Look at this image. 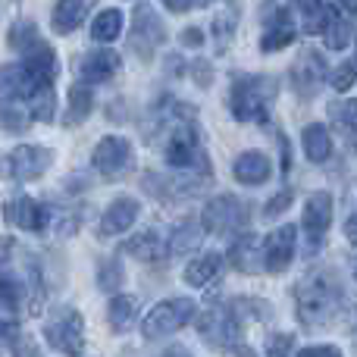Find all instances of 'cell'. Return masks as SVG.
<instances>
[{
	"label": "cell",
	"instance_id": "cell-1",
	"mask_svg": "<svg viewBox=\"0 0 357 357\" xmlns=\"http://www.w3.org/2000/svg\"><path fill=\"white\" fill-rule=\"evenodd\" d=\"M342 298H345V289H342L329 273H307V276L295 285L298 320H301L307 329L329 326V323L345 310Z\"/></svg>",
	"mask_w": 357,
	"mask_h": 357
},
{
	"label": "cell",
	"instance_id": "cell-2",
	"mask_svg": "<svg viewBox=\"0 0 357 357\" xmlns=\"http://www.w3.org/2000/svg\"><path fill=\"white\" fill-rule=\"evenodd\" d=\"M279 94V85L273 75H241L232 82L229 91V110L238 123H266L270 107Z\"/></svg>",
	"mask_w": 357,
	"mask_h": 357
},
{
	"label": "cell",
	"instance_id": "cell-3",
	"mask_svg": "<svg viewBox=\"0 0 357 357\" xmlns=\"http://www.w3.org/2000/svg\"><path fill=\"white\" fill-rule=\"evenodd\" d=\"M248 220H251V210H248L245 201H238L235 195H220L213 197V201L204 207L201 213V229L204 235H220V238H226V235H241L248 226Z\"/></svg>",
	"mask_w": 357,
	"mask_h": 357
},
{
	"label": "cell",
	"instance_id": "cell-4",
	"mask_svg": "<svg viewBox=\"0 0 357 357\" xmlns=\"http://www.w3.org/2000/svg\"><path fill=\"white\" fill-rule=\"evenodd\" d=\"M197 335L207 342L210 348H235L241 335V323L232 304H210L201 317H197Z\"/></svg>",
	"mask_w": 357,
	"mask_h": 357
},
{
	"label": "cell",
	"instance_id": "cell-5",
	"mask_svg": "<svg viewBox=\"0 0 357 357\" xmlns=\"http://www.w3.org/2000/svg\"><path fill=\"white\" fill-rule=\"evenodd\" d=\"M163 41H167V25L157 16V10L151 3H135V10H132L129 47L148 63V60H154V50L163 47Z\"/></svg>",
	"mask_w": 357,
	"mask_h": 357
},
{
	"label": "cell",
	"instance_id": "cell-6",
	"mask_svg": "<svg viewBox=\"0 0 357 357\" xmlns=\"http://www.w3.org/2000/svg\"><path fill=\"white\" fill-rule=\"evenodd\" d=\"M191 317H195V301H188V298H169V301H160L151 307V314L142 320V335L151 342L167 339V335L178 333Z\"/></svg>",
	"mask_w": 357,
	"mask_h": 357
},
{
	"label": "cell",
	"instance_id": "cell-7",
	"mask_svg": "<svg viewBox=\"0 0 357 357\" xmlns=\"http://www.w3.org/2000/svg\"><path fill=\"white\" fill-rule=\"evenodd\" d=\"M44 335H47V342L56 351H63L69 357H82V351H85V320H82V314L73 307L60 310V314L44 326Z\"/></svg>",
	"mask_w": 357,
	"mask_h": 357
},
{
	"label": "cell",
	"instance_id": "cell-8",
	"mask_svg": "<svg viewBox=\"0 0 357 357\" xmlns=\"http://www.w3.org/2000/svg\"><path fill=\"white\" fill-rule=\"evenodd\" d=\"M163 154H167V163L173 169H188V167H195V163L207 160L201 144H197V129L191 126V119H176V123L169 126V138H167Z\"/></svg>",
	"mask_w": 357,
	"mask_h": 357
},
{
	"label": "cell",
	"instance_id": "cell-9",
	"mask_svg": "<svg viewBox=\"0 0 357 357\" xmlns=\"http://www.w3.org/2000/svg\"><path fill=\"white\" fill-rule=\"evenodd\" d=\"M91 167L104 178H123V173L132 167V144L123 135H107L98 142L91 154Z\"/></svg>",
	"mask_w": 357,
	"mask_h": 357
},
{
	"label": "cell",
	"instance_id": "cell-10",
	"mask_svg": "<svg viewBox=\"0 0 357 357\" xmlns=\"http://www.w3.org/2000/svg\"><path fill=\"white\" fill-rule=\"evenodd\" d=\"M326 75H329V66H326V60H323V54H317V50H301V56H298L295 66H291V88L298 91V98L310 100L323 88Z\"/></svg>",
	"mask_w": 357,
	"mask_h": 357
},
{
	"label": "cell",
	"instance_id": "cell-11",
	"mask_svg": "<svg viewBox=\"0 0 357 357\" xmlns=\"http://www.w3.org/2000/svg\"><path fill=\"white\" fill-rule=\"evenodd\" d=\"M295 241H298V229L295 226H279L266 235L264 241V270L266 273H282L291 266L295 260Z\"/></svg>",
	"mask_w": 357,
	"mask_h": 357
},
{
	"label": "cell",
	"instance_id": "cell-12",
	"mask_svg": "<svg viewBox=\"0 0 357 357\" xmlns=\"http://www.w3.org/2000/svg\"><path fill=\"white\" fill-rule=\"evenodd\" d=\"M3 220L10 222V226L25 229V232H44V229L50 226V210L44 207V204L31 201V197L19 195L3 204Z\"/></svg>",
	"mask_w": 357,
	"mask_h": 357
},
{
	"label": "cell",
	"instance_id": "cell-13",
	"mask_svg": "<svg viewBox=\"0 0 357 357\" xmlns=\"http://www.w3.org/2000/svg\"><path fill=\"white\" fill-rule=\"evenodd\" d=\"M50 163H54V151L38 148V144H22V148H16L6 157V169H10V176L19 178V182L38 178Z\"/></svg>",
	"mask_w": 357,
	"mask_h": 357
},
{
	"label": "cell",
	"instance_id": "cell-14",
	"mask_svg": "<svg viewBox=\"0 0 357 357\" xmlns=\"http://www.w3.org/2000/svg\"><path fill=\"white\" fill-rule=\"evenodd\" d=\"M329 222H333V195L329 191H317L304 204V220H301L310 248H317L323 241V235L329 232Z\"/></svg>",
	"mask_w": 357,
	"mask_h": 357
},
{
	"label": "cell",
	"instance_id": "cell-15",
	"mask_svg": "<svg viewBox=\"0 0 357 357\" xmlns=\"http://www.w3.org/2000/svg\"><path fill=\"white\" fill-rule=\"evenodd\" d=\"M22 73H25V82H29V94L35 91V88L54 85V75H56V54L50 50V44L38 41L35 47H31L29 54H25Z\"/></svg>",
	"mask_w": 357,
	"mask_h": 357
},
{
	"label": "cell",
	"instance_id": "cell-16",
	"mask_svg": "<svg viewBox=\"0 0 357 357\" xmlns=\"http://www.w3.org/2000/svg\"><path fill=\"white\" fill-rule=\"evenodd\" d=\"M229 264H232V270L245 273V276L264 273V241L251 232L238 235V238L229 245Z\"/></svg>",
	"mask_w": 357,
	"mask_h": 357
},
{
	"label": "cell",
	"instance_id": "cell-17",
	"mask_svg": "<svg viewBox=\"0 0 357 357\" xmlns=\"http://www.w3.org/2000/svg\"><path fill=\"white\" fill-rule=\"evenodd\" d=\"M138 213H142V204L135 197H116L100 216V235H119L126 229H132Z\"/></svg>",
	"mask_w": 357,
	"mask_h": 357
},
{
	"label": "cell",
	"instance_id": "cell-18",
	"mask_svg": "<svg viewBox=\"0 0 357 357\" xmlns=\"http://www.w3.org/2000/svg\"><path fill=\"white\" fill-rule=\"evenodd\" d=\"M119 66H123V60H119L116 50H91V54H85L79 60V75L82 82H107L113 79V75L119 73Z\"/></svg>",
	"mask_w": 357,
	"mask_h": 357
},
{
	"label": "cell",
	"instance_id": "cell-19",
	"mask_svg": "<svg viewBox=\"0 0 357 357\" xmlns=\"http://www.w3.org/2000/svg\"><path fill=\"white\" fill-rule=\"evenodd\" d=\"M295 41V19H291V6H279L273 13V22L266 29V35L260 38V50L264 54H276V50L289 47Z\"/></svg>",
	"mask_w": 357,
	"mask_h": 357
},
{
	"label": "cell",
	"instance_id": "cell-20",
	"mask_svg": "<svg viewBox=\"0 0 357 357\" xmlns=\"http://www.w3.org/2000/svg\"><path fill=\"white\" fill-rule=\"evenodd\" d=\"M232 173L241 185H264L270 178V160L260 151H245L241 157H235Z\"/></svg>",
	"mask_w": 357,
	"mask_h": 357
},
{
	"label": "cell",
	"instance_id": "cell-21",
	"mask_svg": "<svg viewBox=\"0 0 357 357\" xmlns=\"http://www.w3.org/2000/svg\"><path fill=\"white\" fill-rule=\"evenodd\" d=\"M201 241H204V229H201V222H195V220H182L178 226L169 232V238H167V251H169V257H185V254H191V251H197L201 248Z\"/></svg>",
	"mask_w": 357,
	"mask_h": 357
},
{
	"label": "cell",
	"instance_id": "cell-22",
	"mask_svg": "<svg viewBox=\"0 0 357 357\" xmlns=\"http://www.w3.org/2000/svg\"><path fill=\"white\" fill-rule=\"evenodd\" d=\"M301 144H304V154H307L310 163H326L329 157H333V135H329V129L323 123L304 126Z\"/></svg>",
	"mask_w": 357,
	"mask_h": 357
},
{
	"label": "cell",
	"instance_id": "cell-23",
	"mask_svg": "<svg viewBox=\"0 0 357 357\" xmlns=\"http://www.w3.org/2000/svg\"><path fill=\"white\" fill-rule=\"evenodd\" d=\"M123 251L132 254V257H138V260H144V264H157V260L167 257V241L148 229V232H142V235H132V238L123 245Z\"/></svg>",
	"mask_w": 357,
	"mask_h": 357
},
{
	"label": "cell",
	"instance_id": "cell-24",
	"mask_svg": "<svg viewBox=\"0 0 357 357\" xmlns=\"http://www.w3.org/2000/svg\"><path fill=\"white\" fill-rule=\"evenodd\" d=\"M220 266H222L220 254L195 257L188 266H185V285H191V289H204V285H210L216 276H220Z\"/></svg>",
	"mask_w": 357,
	"mask_h": 357
},
{
	"label": "cell",
	"instance_id": "cell-25",
	"mask_svg": "<svg viewBox=\"0 0 357 357\" xmlns=\"http://www.w3.org/2000/svg\"><path fill=\"white\" fill-rule=\"evenodd\" d=\"M123 10H116V6H107V10H100L98 16L91 19V38L100 44H110L116 41L119 35H123Z\"/></svg>",
	"mask_w": 357,
	"mask_h": 357
},
{
	"label": "cell",
	"instance_id": "cell-26",
	"mask_svg": "<svg viewBox=\"0 0 357 357\" xmlns=\"http://www.w3.org/2000/svg\"><path fill=\"white\" fill-rule=\"evenodd\" d=\"M326 44L333 50H345L348 44H351V38H354V25H351V19L342 13V6H329V22H326Z\"/></svg>",
	"mask_w": 357,
	"mask_h": 357
},
{
	"label": "cell",
	"instance_id": "cell-27",
	"mask_svg": "<svg viewBox=\"0 0 357 357\" xmlns=\"http://www.w3.org/2000/svg\"><path fill=\"white\" fill-rule=\"evenodd\" d=\"M94 110V94L88 85H73L69 88V100H66V126H79L91 116Z\"/></svg>",
	"mask_w": 357,
	"mask_h": 357
},
{
	"label": "cell",
	"instance_id": "cell-28",
	"mask_svg": "<svg viewBox=\"0 0 357 357\" xmlns=\"http://www.w3.org/2000/svg\"><path fill=\"white\" fill-rule=\"evenodd\" d=\"M88 6L82 3V0H63V3L54 6V31L56 35H69V31H75L82 25V19H85Z\"/></svg>",
	"mask_w": 357,
	"mask_h": 357
},
{
	"label": "cell",
	"instance_id": "cell-29",
	"mask_svg": "<svg viewBox=\"0 0 357 357\" xmlns=\"http://www.w3.org/2000/svg\"><path fill=\"white\" fill-rule=\"evenodd\" d=\"M135 314H138L135 295H113L110 307H107V320H110V326L116 329V333H126V329L132 326V320H135Z\"/></svg>",
	"mask_w": 357,
	"mask_h": 357
},
{
	"label": "cell",
	"instance_id": "cell-30",
	"mask_svg": "<svg viewBox=\"0 0 357 357\" xmlns=\"http://www.w3.org/2000/svg\"><path fill=\"white\" fill-rule=\"evenodd\" d=\"M22 94H29V82H25L22 66H10L0 73V100L6 107H13V100H19Z\"/></svg>",
	"mask_w": 357,
	"mask_h": 357
},
{
	"label": "cell",
	"instance_id": "cell-31",
	"mask_svg": "<svg viewBox=\"0 0 357 357\" xmlns=\"http://www.w3.org/2000/svg\"><path fill=\"white\" fill-rule=\"evenodd\" d=\"M29 110H31V119H38V123H50V119H54V110H56L54 85L35 88V91L29 94Z\"/></svg>",
	"mask_w": 357,
	"mask_h": 357
},
{
	"label": "cell",
	"instance_id": "cell-32",
	"mask_svg": "<svg viewBox=\"0 0 357 357\" xmlns=\"http://www.w3.org/2000/svg\"><path fill=\"white\" fill-rule=\"evenodd\" d=\"M298 13H301V25L307 35H317V31H326L329 22V6L317 3V0H307V3H298Z\"/></svg>",
	"mask_w": 357,
	"mask_h": 357
},
{
	"label": "cell",
	"instance_id": "cell-33",
	"mask_svg": "<svg viewBox=\"0 0 357 357\" xmlns=\"http://www.w3.org/2000/svg\"><path fill=\"white\" fill-rule=\"evenodd\" d=\"M329 116L335 119L345 135H351V142H357V100H333L329 104Z\"/></svg>",
	"mask_w": 357,
	"mask_h": 357
},
{
	"label": "cell",
	"instance_id": "cell-34",
	"mask_svg": "<svg viewBox=\"0 0 357 357\" xmlns=\"http://www.w3.org/2000/svg\"><path fill=\"white\" fill-rule=\"evenodd\" d=\"M123 264H119L116 257H110V260H104L100 264V270H98V285L104 291H110V295H116L119 291V285H123Z\"/></svg>",
	"mask_w": 357,
	"mask_h": 357
},
{
	"label": "cell",
	"instance_id": "cell-35",
	"mask_svg": "<svg viewBox=\"0 0 357 357\" xmlns=\"http://www.w3.org/2000/svg\"><path fill=\"white\" fill-rule=\"evenodd\" d=\"M10 44L16 50H22V54H29V50L38 44V29L31 22H16L10 31Z\"/></svg>",
	"mask_w": 357,
	"mask_h": 357
},
{
	"label": "cell",
	"instance_id": "cell-36",
	"mask_svg": "<svg viewBox=\"0 0 357 357\" xmlns=\"http://www.w3.org/2000/svg\"><path fill=\"white\" fill-rule=\"evenodd\" d=\"M354 82H357V63H351V60H345L342 66H335L333 75H329V85H333L339 94L351 91Z\"/></svg>",
	"mask_w": 357,
	"mask_h": 357
},
{
	"label": "cell",
	"instance_id": "cell-37",
	"mask_svg": "<svg viewBox=\"0 0 357 357\" xmlns=\"http://www.w3.org/2000/svg\"><path fill=\"white\" fill-rule=\"evenodd\" d=\"M232 35H235V10H226L213 19V41L220 44V54L226 50V44Z\"/></svg>",
	"mask_w": 357,
	"mask_h": 357
},
{
	"label": "cell",
	"instance_id": "cell-38",
	"mask_svg": "<svg viewBox=\"0 0 357 357\" xmlns=\"http://www.w3.org/2000/svg\"><path fill=\"white\" fill-rule=\"evenodd\" d=\"M266 357H295V339L285 333L270 335V342H266Z\"/></svg>",
	"mask_w": 357,
	"mask_h": 357
},
{
	"label": "cell",
	"instance_id": "cell-39",
	"mask_svg": "<svg viewBox=\"0 0 357 357\" xmlns=\"http://www.w3.org/2000/svg\"><path fill=\"white\" fill-rule=\"evenodd\" d=\"M289 207H291V191L285 188V191H279V195H273V201L264 207V216L266 220H276V216L282 213V210H289Z\"/></svg>",
	"mask_w": 357,
	"mask_h": 357
},
{
	"label": "cell",
	"instance_id": "cell-40",
	"mask_svg": "<svg viewBox=\"0 0 357 357\" xmlns=\"http://www.w3.org/2000/svg\"><path fill=\"white\" fill-rule=\"evenodd\" d=\"M0 126L10 129V132H22L25 129V116L22 113H16L13 107H3V110H0Z\"/></svg>",
	"mask_w": 357,
	"mask_h": 357
},
{
	"label": "cell",
	"instance_id": "cell-41",
	"mask_svg": "<svg viewBox=\"0 0 357 357\" xmlns=\"http://www.w3.org/2000/svg\"><path fill=\"white\" fill-rule=\"evenodd\" d=\"M191 75H195V82H197L201 88H207V85H210V75H213V69H210L207 60H195V63H191Z\"/></svg>",
	"mask_w": 357,
	"mask_h": 357
},
{
	"label": "cell",
	"instance_id": "cell-42",
	"mask_svg": "<svg viewBox=\"0 0 357 357\" xmlns=\"http://www.w3.org/2000/svg\"><path fill=\"white\" fill-rule=\"evenodd\" d=\"M13 357H41V351H38V345L31 339H19L13 345Z\"/></svg>",
	"mask_w": 357,
	"mask_h": 357
},
{
	"label": "cell",
	"instance_id": "cell-43",
	"mask_svg": "<svg viewBox=\"0 0 357 357\" xmlns=\"http://www.w3.org/2000/svg\"><path fill=\"white\" fill-rule=\"evenodd\" d=\"M301 357H342V351L335 345H310L301 351Z\"/></svg>",
	"mask_w": 357,
	"mask_h": 357
},
{
	"label": "cell",
	"instance_id": "cell-44",
	"mask_svg": "<svg viewBox=\"0 0 357 357\" xmlns=\"http://www.w3.org/2000/svg\"><path fill=\"white\" fill-rule=\"evenodd\" d=\"M178 41H182L185 47H201V44H204V35L195 29V25H191V29H185L182 35H178Z\"/></svg>",
	"mask_w": 357,
	"mask_h": 357
},
{
	"label": "cell",
	"instance_id": "cell-45",
	"mask_svg": "<svg viewBox=\"0 0 357 357\" xmlns=\"http://www.w3.org/2000/svg\"><path fill=\"white\" fill-rule=\"evenodd\" d=\"M195 6H204V0H167V10H173V13L195 10Z\"/></svg>",
	"mask_w": 357,
	"mask_h": 357
},
{
	"label": "cell",
	"instance_id": "cell-46",
	"mask_svg": "<svg viewBox=\"0 0 357 357\" xmlns=\"http://www.w3.org/2000/svg\"><path fill=\"white\" fill-rule=\"evenodd\" d=\"M345 235H348V241L351 245H357V210L351 216H348V222H345Z\"/></svg>",
	"mask_w": 357,
	"mask_h": 357
},
{
	"label": "cell",
	"instance_id": "cell-47",
	"mask_svg": "<svg viewBox=\"0 0 357 357\" xmlns=\"http://www.w3.org/2000/svg\"><path fill=\"white\" fill-rule=\"evenodd\" d=\"M232 351H235V357H257V354H251V348H248V345H241V342L232 348Z\"/></svg>",
	"mask_w": 357,
	"mask_h": 357
},
{
	"label": "cell",
	"instance_id": "cell-48",
	"mask_svg": "<svg viewBox=\"0 0 357 357\" xmlns=\"http://www.w3.org/2000/svg\"><path fill=\"white\" fill-rule=\"evenodd\" d=\"M167 357H188V354H185V351H182V348H173V351H169Z\"/></svg>",
	"mask_w": 357,
	"mask_h": 357
},
{
	"label": "cell",
	"instance_id": "cell-49",
	"mask_svg": "<svg viewBox=\"0 0 357 357\" xmlns=\"http://www.w3.org/2000/svg\"><path fill=\"white\" fill-rule=\"evenodd\" d=\"M351 345H354V351H357V326L351 329Z\"/></svg>",
	"mask_w": 357,
	"mask_h": 357
},
{
	"label": "cell",
	"instance_id": "cell-50",
	"mask_svg": "<svg viewBox=\"0 0 357 357\" xmlns=\"http://www.w3.org/2000/svg\"><path fill=\"white\" fill-rule=\"evenodd\" d=\"M351 270H354V279H357V254H354V260H351Z\"/></svg>",
	"mask_w": 357,
	"mask_h": 357
}]
</instances>
